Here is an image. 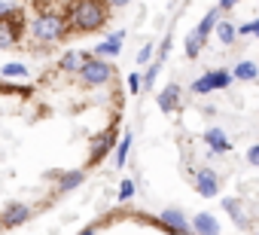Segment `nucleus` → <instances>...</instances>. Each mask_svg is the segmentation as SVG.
<instances>
[{"label":"nucleus","mask_w":259,"mask_h":235,"mask_svg":"<svg viewBox=\"0 0 259 235\" xmlns=\"http://www.w3.org/2000/svg\"><path fill=\"white\" fill-rule=\"evenodd\" d=\"M79 73H82V80H85V83H92V86H101V83H107V80L113 76L110 64H107V61H101V58H92Z\"/></svg>","instance_id":"3"},{"label":"nucleus","mask_w":259,"mask_h":235,"mask_svg":"<svg viewBox=\"0 0 259 235\" xmlns=\"http://www.w3.org/2000/svg\"><path fill=\"white\" fill-rule=\"evenodd\" d=\"M128 150H132V135H125V138H122V144H119V150H116V165H125Z\"/></svg>","instance_id":"21"},{"label":"nucleus","mask_w":259,"mask_h":235,"mask_svg":"<svg viewBox=\"0 0 259 235\" xmlns=\"http://www.w3.org/2000/svg\"><path fill=\"white\" fill-rule=\"evenodd\" d=\"M0 92H4V86H0Z\"/></svg>","instance_id":"34"},{"label":"nucleus","mask_w":259,"mask_h":235,"mask_svg":"<svg viewBox=\"0 0 259 235\" xmlns=\"http://www.w3.org/2000/svg\"><path fill=\"white\" fill-rule=\"evenodd\" d=\"M232 73H235V80H256V76H259V67H256L253 61H247V58H244V61H238V64H235V70H232Z\"/></svg>","instance_id":"15"},{"label":"nucleus","mask_w":259,"mask_h":235,"mask_svg":"<svg viewBox=\"0 0 259 235\" xmlns=\"http://www.w3.org/2000/svg\"><path fill=\"white\" fill-rule=\"evenodd\" d=\"M135 195V183L132 180H122V186H119V199L125 202V199H132Z\"/></svg>","instance_id":"25"},{"label":"nucleus","mask_w":259,"mask_h":235,"mask_svg":"<svg viewBox=\"0 0 259 235\" xmlns=\"http://www.w3.org/2000/svg\"><path fill=\"white\" fill-rule=\"evenodd\" d=\"M153 52H156V49H153V43H147V46L141 49V55H138V64H147V61L153 58Z\"/></svg>","instance_id":"27"},{"label":"nucleus","mask_w":259,"mask_h":235,"mask_svg":"<svg viewBox=\"0 0 259 235\" xmlns=\"http://www.w3.org/2000/svg\"><path fill=\"white\" fill-rule=\"evenodd\" d=\"M16 13H19V0H0V19L16 16Z\"/></svg>","instance_id":"23"},{"label":"nucleus","mask_w":259,"mask_h":235,"mask_svg":"<svg viewBox=\"0 0 259 235\" xmlns=\"http://www.w3.org/2000/svg\"><path fill=\"white\" fill-rule=\"evenodd\" d=\"M195 189H198V195L213 199V195L220 192V177H217V171H210V168H198V174H195Z\"/></svg>","instance_id":"4"},{"label":"nucleus","mask_w":259,"mask_h":235,"mask_svg":"<svg viewBox=\"0 0 259 235\" xmlns=\"http://www.w3.org/2000/svg\"><path fill=\"white\" fill-rule=\"evenodd\" d=\"M107 22V10L98 4V0H82L73 10V25L79 31H98L101 25Z\"/></svg>","instance_id":"1"},{"label":"nucleus","mask_w":259,"mask_h":235,"mask_svg":"<svg viewBox=\"0 0 259 235\" xmlns=\"http://www.w3.org/2000/svg\"><path fill=\"white\" fill-rule=\"evenodd\" d=\"M89 61H92L89 52H67V55L61 58V67H64V70H82Z\"/></svg>","instance_id":"12"},{"label":"nucleus","mask_w":259,"mask_h":235,"mask_svg":"<svg viewBox=\"0 0 259 235\" xmlns=\"http://www.w3.org/2000/svg\"><path fill=\"white\" fill-rule=\"evenodd\" d=\"M110 7H125V4H132V0H107Z\"/></svg>","instance_id":"31"},{"label":"nucleus","mask_w":259,"mask_h":235,"mask_svg":"<svg viewBox=\"0 0 259 235\" xmlns=\"http://www.w3.org/2000/svg\"><path fill=\"white\" fill-rule=\"evenodd\" d=\"M4 73H7V76H25L28 70H25L22 64H7V67H4Z\"/></svg>","instance_id":"28"},{"label":"nucleus","mask_w":259,"mask_h":235,"mask_svg":"<svg viewBox=\"0 0 259 235\" xmlns=\"http://www.w3.org/2000/svg\"><path fill=\"white\" fill-rule=\"evenodd\" d=\"M113 147V132H107L104 138H98L95 141V147H92V159H101V156H107V150Z\"/></svg>","instance_id":"18"},{"label":"nucleus","mask_w":259,"mask_h":235,"mask_svg":"<svg viewBox=\"0 0 259 235\" xmlns=\"http://www.w3.org/2000/svg\"><path fill=\"white\" fill-rule=\"evenodd\" d=\"M241 0H220V10H235Z\"/></svg>","instance_id":"30"},{"label":"nucleus","mask_w":259,"mask_h":235,"mask_svg":"<svg viewBox=\"0 0 259 235\" xmlns=\"http://www.w3.org/2000/svg\"><path fill=\"white\" fill-rule=\"evenodd\" d=\"M79 183H82V171H70V174L61 177V189H73V186H79Z\"/></svg>","instance_id":"20"},{"label":"nucleus","mask_w":259,"mask_h":235,"mask_svg":"<svg viewBox=\"0 0 259 235\" xmlns=\"http://www.w3.org/2000/svg\"><path fill=\"white\" fill-rule=\"evenodd\" d=\"M122 37H125V34H122V31H116L110 40H104V43L95 49V55H119V49H122Z\"/></svg>","instance_id":"14"},{"label":"nucleus","mask_w":259,"mask_h":235,"mask_svg":"<svg viewBox=\"0 0 259 235\" xmlns=\"http://www.w3.org/2000/svg\"><path fill=\"white\" fill-rule=\"evenodd\" d=\"M217 37H220V43H223V46H232L241 34H238V25H232V22H226V19H223V22L217 25Z\"/></svg>","instance_id":"11"},{"label":"nucleus","mask_w":259,"mask_h":235,"mask_svg":"<svg viewBox=\"0 0 259 235\" xmlns=\"http://www.w3.org/2000/svg\"><path fill=\"white\" fill-rule=\"evenodd\" d=\"M201 46H204V40H201V37H198L195 31H192V34L186 37V55H189V58H198V52H201Z\"/></svg>","instance_id":"19"},{"label":"nucleus","mask_w":259,"mask_h":235,"mask_svg":"<svg viewBox=\"0 0 259 235\" xmlns=\"http://www.w3.org/2000/svg\"><path fill=\"white\" fill-rule=\"evenodd\" d=\"M177 98H180V86H177V83L165 86V92L159 95V107H162V113H171V110L177 107Z\"/></svg>","instance_id":"10"},{"label":"nucleus","mask_w":259,"mask_h":235,"mask_svg":"<svg viewBox=\"0 0 259 235\" xmlns=\"http://www.w3.org/2000/svg\"><path fill=\"white\" fill-rule=\"evenodd\" d=\"M247 162H250V165H253V168H259V144H256V147H250V150H247Z\"/></svg>","instance_id":"29"},{"label":"nucleus","mask_w":259,"mask_h":235,"mask_svg":"<svg viewBox=\"0 0 259 235\" xmlns=\"http://www.w3.org/2000/svg\"><path fill=\"white\" fill-rule=\"evenodd\" d=\"M238 34H241V37H259V19H253V22H244V25L238 28Z\"/></svg>","instance_id":"22"},{"label":"nucleus","mask_w":259,"mask_h":235,"mask_svg":"<svg viewBox=\"0 0 259 235\" xmlns=\"http://www.w3.org/2000/svg\"><path fill=\"white\" fill-rule=\"evenodd\" d=\"M19 40V16L13 22H0V49H7Z\"/></svg>","instance_id":"8"},{"label":"nucleus","mask_w":259,"mask_h":235,"mask_svg":"<svg viewBox=\"0 0 259 235\" xmlns=\"http://www.w3.org/2000/svg\"><path fill=\"white\" fill-rule=\"evenodd\" d=\"M128 89H132V92H141V89H144V76H141V73H132V76H128Z\"/></svg>","instance_id":"26"},{"label":"nucleus","mask_w":259,"mask_h":235,"mask_svg":"<svg viewBox=\"0 0 259 235\" xmlns=\"http://www.w3.org/2000/svg\"><path fill=\"white\" fill-rule=\"evenodd\" d=\"M64 28H67L64 19H58V16H40L34 22V37L43 40V43H52V40H58L64 34Z\"/></svg>","instance_id":"2"},{"label":"nucleus","mask_w":259,"mask_h":235,"mask_svg":"<svg viewBox=\"0 0 259 235\" xmlns=\"http://www.w3.org/2000/svg\"><path fill=\"white\" fill-rule=\"evenodd\" d=\"M192 229H195L198 235H220V223H217L213 214H195Z\"/></svg>","instance_id":"6"},{"label":"nucleus","mask_w":259,"mask_h":235,"mask_svg":"<svg viewBox=\"0 0 259 235\" xmlns=\"http://www.w3.org/2000/svg\"><path fill=\"white\" fill-rule=\"evenodd\" d=\"M79 235H95V232H92V229H82V232H79Z\"/></svg>","instance_id":"32"},{"label":"nucleus","mask_w":259,"mask_h":235,"mask_svg":"<svg viewBox=\"0 0 259 235\" xmlns=\"http://www.w3.org/2000/svg\"><path fill=\"white\" fill-rule=\"evenodd\" d=\"M28 214H31V211H28L25 205H13V208H10V211L4 214V223H7V226H16V223H25V220H28Z\"/></svg>","instance_id":"16"},{"label":"nucleus","mask_w":259,"mask_h":235,"mask_svg":"<svg viewBox=\"0 0 259 235\" xmlns=\"http://www.w3.org/2000/svg\"><path fill=\"white\" fill-rule=\"evenodd\" d=\"M223 208H226V211H229V214L235 217V223H238V226H247V214L241 211L238 199H223Z\"/></svg>","instance_id":"17"},{"label":"nucleus","mask_w":259,"mask_h":235,"mask_svg":"<svg viewBox=\"0 0 259 235\" xmlns=\"http://www.w3.org/2000/svg\"><path fill=\"white\" fill-rule=\"evenodd\" d=\"M0 226H4V217H0Z\"/></svg>","instance_id":"33"},{"label":"nucleus","mask_w":259,"mask_h":235,"mask_svg":"<svg viewBox=\"0 0 259 235\" xmlns=\"http://www.w3.org/2000/svg\"><path fill=\"white\" fill-rule=\"evenodd\" d=\"M192 92H195V95H207V92H213V89H210V80H207V73H204V76H198V80L192 83Z\"/></svg>","instance_id":"24"},{"label":"nucleus","mask_w":259,"mask_h":235,"mask_svg":"<svg viewBox=\"0 0 259 235\" xmlns=\"http://www.w3.org/2000/svg\"><path fill=\"white\" fill-rule=\"evenodd\" d=\"M207 80H210V89H229L232 80H235V73L226 70V67H220V70H207Z\"/></svg>","instance_id":"13"},{"label":"nucleus","mask_w":259,"mask_h":235,"mask_svg":"<svg viewBox=\"0 0 259 235\" xmlns=\"http://www.w3.org/2000/svg\"><path fill=\"white\" fill-rule=\"evenodd\" d=\"M162 223H165L171 232H183V229H189V226H186V217H183V211H177V208H168V211H162Z\"/></svg>","instance_id":"9"},{"label":"nucleus","mask_w":259,"mask_h":235,"mask_svg":"<svg viewBox=\"0 0 259 235\" xmlns=\"http://www.w3.org/2000/svg\"><path fill=\"white\" fill-rule=\"evenodd\" d=\"M220 13H223V10H220V7H213V10H210L198 25H195V34H198L201 40H207V34H210V31H217V25H220Z\"/></svg>","instance_id":"7"},{"label":"nucleus","mask_w":259,"mask_h":235,"mask_svg":"<svg viewBox=\"0 0 259 235\" xmlns=\"http://www.w3.org/2000/svg\"><path fill=\"white\" fill-rule=\"evenodd\" d=\"M204 144L210 147V153H229L232 150V141L226 138L223 129H207L204 132Z\"/></svg>","instance_id":"5"}]
</instances>
